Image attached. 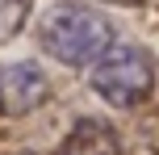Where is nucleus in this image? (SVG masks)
Segmentation results:
<instances>
[{
	"label": "nucleus",
	"mask_w": 159,
	"mask_h": 155,
	"mask_svg": "<svg viewBox=\"0 0 159 155\" xmlns=\"http://www.w3.org/2000/svg\"><path fill=\"white\" fill-rule=\"evenodd\" d=\"M109 42H113L109 17L80 0H59L38 21V46L67 67H88Z\"/></svg>",
	"instance_id": "f257e3e1"
},
{
	"label": "nucleus",
	"mask_w": 159,
	"mask_h": 155,
	"mask_svg": "<svg viewBox=\"0 0 159 155\" xmlns=\"http://www.w3.org/2000/svg\"><path fill=\"white\" fill-rule=\"evenodd\" d=\"M101 4H143V0H101Z\"/></svg>",
	"instance_id": "423d86ee"
},
{
	"label": "nucleus",
	"mask_w": 159,
	"mask_h": 155,
	"mask_svg": "<svg viewBox=\"0 0 159 155\" xmlns=\"http://www.w3.org/2000/svg\"><path fill=\"white\" fill-rule=\"evenodd\" d=\"M34 0H0V42H13L30 21Z\"/></svg>",
	"instance_id": "39448f33"
},
{
	"label": "nucleus",
	"mask_w": 159,
	"mask_h": 155,
	"mask_svg": "<svg viewBox=\"0 0 159 155\" xmlns=\"http://www.w3.org/2000/svg\"><path fill=\"white\" fill-rule=\"evenodd\" d=\"M88 88L113 109H134L155 92V63L143 46L109 42L88 63Z\"/></svg>",
	"instance_id": "f03ea898"
},
{
	"label": "nucleus",
	"mask_w": 159,
	"mask_h": 155,
	"mask_svg": "<svg viewBox=\"0 0 159 155\" xmlns=\"http://www.w3.org/2000/svg\"><path fill=\"white\" fill-rule=\"evenodd\" d=\"M50 97V80L38 63H13L0 71V109L13 117L34 113L42 101Z\"/></svg>",
	"instance_id": "7ed1b4c3"
},
{
	"label": "nucleus",
	"mask_w": 159,
	"mask_h": 155,
	"mask_svg": "<svg viewBox=\"0 0 159 155\" xmlns=\"http://www.w3.org/2000/svg\"><path fill=\"white\" fill-rule=\"evenodd\" d=\"M55 155H121V139L101 117H80L71 130L63 134Z\"/></svg>",
	"instance_id": "20e7f679"
}]
</instances>
